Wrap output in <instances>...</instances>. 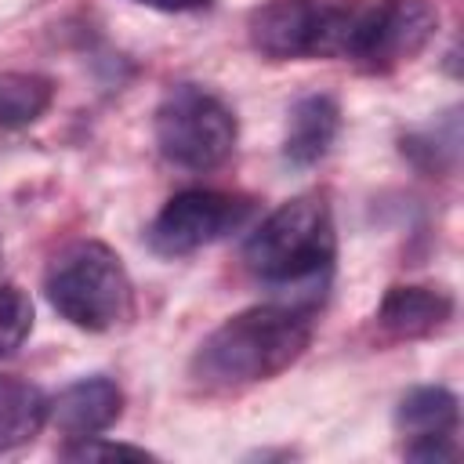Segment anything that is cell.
Returning <instances> with one entry per match:
<instances>
[{
  "label": "cell",
  "mask_w": 464,
  "mask_h": 464,
  "mask_svg": "<svg viewBox=\"0 0 464 464\" xmlns=\"http://www.w3.org/2000/svg\"><path fill=\"white\" fill-rule=\"evenodd\" d=\"M312 312L315 308L297 301H268L236 312L196 348L188 366L192 381L207 392H232L279 377L304 355L315 326Z\"/></svg>",
  "instance_id": "cell-1"
},
{
  "label": "cell",
  "mask_w": 464,
  "mask_h": 464,
  "mask_svg": "<svg viewBox=\"0 0 464 464\" xmlns=\"http://www.w3.org/2000/svg\"><path fill=\"white\" fill-rule=\"evenodd\" d=\"M334 214L326 196L319 192H304L279 203L243 243L246 272L272 290H294V301L308 308H315V301L323 297L326 279L334 272Z\"/></svg>",
  "instance_id": "cell-2"
},
{
  "label": "cell",
  "mask_w": 464,
  "mask_h": 464,
  "mask_svg": "<svg viewBox=\"0 0 464 464\" xmlns=\"http://www.w3.org/2000/svg\"><path fill=\"white\" fill-rule=\"evenodd\" d=\"M44 294L51 308L76 330H116L134 315V286L120 254L98 239L65 243L47 272Z\"/></svg>",
  "instance_id": "cell-3"
},
{
  "label": "cell",
  "mask_w": 464,
  "mask_h": 464,
  "mask_svg": "<svg viewBox=\"0 0 464 464\" xmlns=\"http://www.w3.org/2000/svg\"><path fill=\"white\" fill-rule=\"evenodd\" d=\"M366 0H265L246 18L250 47L272 62L344 58Z\"/></svg>",
  "instance_id": "cell-4"
},
{
  "label": "cell",
  "mask_w": 464,
  "mask_h": 464,
  "mask_svg": "<svg viewBox=\"0 0 464 464\" xmlns=\"http://www.w3.org/2000/svg\"><path fill=\"white\" fill-rule=\"evenodd\" d=\"M156 145L167 163L185 170H214L236 149V112L199 83H174L156 105Z\"/></svg>",
  "instance_id": "cell-5"
},
{
  "label": "cell",
  "mask_w": 464,
  "mask_h": 464,
  "mask_svg": "<svg viewBox=\"0 0 464 464\" xmlns=\"http://www.w3.org/2000/svg\"><path fill=\"white\" fill-rule=\"evenodd\" d=\"M439 29V7L431 0H377L366 4L348 54L366 72H392L413 62Z\"/></svg>",
  "instance_id": "cell-6"
},
{
  "label": "cell",
  "mask_w": 464,
  "mask_h": 464,
  "mask_svg": "<svg viewBox=\"0 0 464 464\" xmlns=\"http://www.w3.org/2000/svg\"><path fill=\"white\" fill-rule=\"evenodd\" d=\"M250 214L254 203L246 196L218 192V188H185L170 196L163 210L152 218L149 246L160 257H185L243 228Z\"/></svg>",
  "instance_id": "cell-7"
},
{
  "label": "cell",
  "mask_w": 464,
  "mask_h": 464,
  "mask_svg": "<svg viewBox=\"0 0 464 464\" xmlns=\"http://www.w3.org/2000/svg\"><path fill=\"white\" fill-rule=\"evenodd\" d=\"M457 424L460 406L450 388L420 384L399 399L395 428L406 435V457L420 464L457 460Z\"/></svg>",
  "instance_id": "cell-8"
},
{
  "label": "cell",
  "mask_w": 464,
  "mask_h": 464,
  "mask_svg": "<svg viewBox=\"0 0 464 464\" xmlns=\"http://www.w3.org/2000/svg\"><path fill=\"white\" fill-rule=\"evenodd\" d=\"M123 413V392L109 377H83L58 392L47 406V417L65 439H87L112 428Z\"/></svg>",
  "instance_id": "cell-9"
},
{
  "label": "cell",
  "mask_w": 464,
  "mask_h": 464,
  "mask_svg": "<svg viewBox=\"0 0 464 464\" xmlns=\"http://www.w3.org/2000/svg\"><path fill=\"white\" fill-rule=\"evenodd\" d=\"M341 130V105L330 94H304L294 102L283 138V160L297 170L315 167Z\"/></svg>",
  "instance_id": "cell-10"
},
{
  "label": "cell",
  "mask_w": 464,
  "mask_h": 464,
  "mask_svg": "<svg viewBox=\"0 0 464 464\" xmlns=\"http://www.w3.org/2000/svg\"><path fill=\"white\" fill-rule=\"evenodd\" d=\"M453 315V297L439 286H392L377 304V326L399 341L428 337Z\"/></svg>",
  "instance_id": "cell-11"
},
{
  "label": "cell",
  "mask_w": 464,
  "mask_h": 464,
  "mask_svg": "<svg viewBox=\"0 0 464 464\" xmlns=\"http://www.w3.org/2000/svg\"><path fill=\"white\" fill-rule=\"evenodd\" d=\"M47 399L36 384L0 373V453L25 446L47 424Z\"/></svg>",
  "instance_id": "cell-12"
},
{
  "label": "cell",
  "mask_w": 464,
  "mask_h": 464,
  "mask_svg": "<svg viewBox=\"0 0 464 464\" xmlns=\"http://www.w3.org/2000/svg\"><path fill=\"white\" fill-rule=\"evenodd\" d=\"M54 102V83L40 72H4L0 76V127L18 130L36 123Z\"/></svg>",
  "instance_id": "cell-13"
},
{
  "label": "cell",
  "mask_w": 464,
  "mask_h": 464,
  "mask_svg": "<svg viewBox=\"0 0 464 464\" xmlns=\"http://www.w3.org/2000/svg\"><path fill=\"white\" fill-rule=\"evenodd\" d=\"M33 330V301L18 286H0V355L22 348Z\"/></svg>",
  "instance_id": "cell-14"
},
{
  "label": "cell",
  "mask_w": 464,
  "mask_h": 464,
  "mask_svg": "<svg viewBox=\"0 0 464 464\" xmlns=\"http://www.w3.org/2000/svg\"><path fill=\"white\" fill-rule=\"evenodd\" d=\"M65 460H109V457H130V460H149L152 453L141 446H127V442H109L102 435H87V439H69V446L62 450Z\"/></svg>",
  "instance_id": "cell-15"
},
{
  "label": "cell",
  "mask_w": 464,
  "mask_h": 464,
  "mask_svg": "<svg viewBox=\"0 0 464 464\" xmlns=\"http://www.w3.org/2000/svg\"><path fill=\"white\" fill-rule=\"evenodd\" d=\"M134 4L152 7V11H170V14H178V11H203V7H210L214 0H134Z\"/></svg>",
  "instance_id": "cell-16"
}]
</instances>
